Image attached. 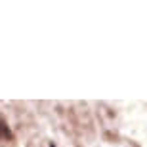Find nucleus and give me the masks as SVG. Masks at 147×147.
<instances>
[{
  "instance_id": "1",
  "label": "nucleus",
  "mask_w": 147,
  "mask_h": 147,
  "mask_svg": "<svg viewBox=\"0 0 147 147\" xmlns=\"http://www.w3.org/2000/svg\"><path fill=\"white\" fill-rule=\"evenodd\" d=\"M0 138H11V134H10V130H8V126L4 124L2 117H0Z\"/></svg>"
}]
</instances>
